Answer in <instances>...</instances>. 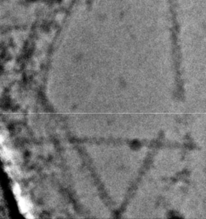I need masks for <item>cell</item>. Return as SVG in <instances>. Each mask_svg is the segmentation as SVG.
Here are the masks:
<instances>
[{"label":"cell","instance_id":"6da1fadb","mask_svg":"<svg viewBox=\"0 0 206 219\" xmlns=\"http://www.w3.org/2000/svg\"><path fill=\"white\" fill-rule=\"evenodd\" d=\"M17 201H18L19 209H20L21 213H27V212L30 210V208H31V203H30L28 199L20 197V198H17Z\"/></svg>","mask_w":206,"mask_h":219},{"label":"cell","instance_id":"7a4b0ae2","mask_svg":"<svg viewBox=\"0 0 206 219\" xmlns=\"http://www.w3.org/2000/svg\"><path fill=\"white\" fill-rule=\"evenodd\" d=\"M13 192H14V194H15V195H16V198H20V187L18 186V184H16V185L14 186V187H13Z\"/></svg>","mask_w":206,"mask_h":219}]
</instances>
